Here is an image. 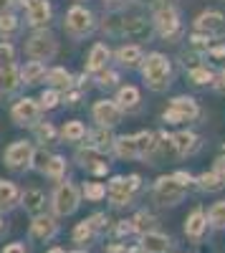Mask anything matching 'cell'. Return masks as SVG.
Listing matches in <instances>:
<instances>
[{
  "instance_id": "obj_57",
  "label": "cell",
  "mask_w": 225,
  "mask_h": 253,
  "mask_svg": "<svg viewBox=\"0 0 225 253\" xmlns=\"http://www.w3.org/2000/svg\"><path fill=\"white\" fill-rule=\"evenodd\" d=\"M0 230H3V218H0Z\"/></svg>"
},
{
  "instance_id": "obj_40",
  "label": "cell",
  "mask_w": 225,
  "mask_h": 253,
  "mask_svg": "<svg viewBox=\"0 0 225 253\" xmlns=\"http://www.w3.org/2000/svg\"><path fill=\"white\" fill-rule=\"evenodd\" d=\"M58 101H61L58 89H48L40 94V109H53V107H58Z\"/></svg>"
},
{
  "instance_id": "obj_20",
  "label": "cell",
  "mask_w": 225,
  "mask_h": 253,
  "mask_svg": "<svg viewBox=\"0 0 225 253\" xmlns=\"http://www.w3.org/2000/svg\"><path fill=\"white\" fill-rule=\"evenodd\" d=\"M20 200H23V208L28 210L31 215H40L43 208H46V198H43V193H40L38 187H28L26 193L20 195Z\"/></svg>"
},
{
  "instance_id": "obj_12",
  "label": "cell",
  "mask_w": 225,
  "mask_h": 253,
  "mask_svg": "<svg viewBox=\"0 0 225 253\" xmlns=\"http://www.w3.org/2000/svg\"><path fill=\"white\" fill-rule=\"evenodd\" d=\"M31 157H33V147L28 142H13L5 150V165L10 170H23V167H28Z\"/></svg>"
},
{
  "instance_id": "obj_16",
  "label": "cell",
  "mask_w": 225,
  "mask_h": 253,
  "mask_svg": "<svg viewBox=\"0 0 225 253\" xmlns=\"http://www.w3.org/2000/svg\"><path fill=\"white\" fill-rule=\"evenodd\" d=\"M205 230H208V215H205V210L195 208L192 213L185 218V236L190 241H200L202 236H205Z\"/></svg>"
},
{
  "instance_id": "obj_5",
  "label": "cell",
  "mask_w": 225,
  "mask_h": 253,
  "mask_svg": "<svg viewBox=\"0 0 225 253\" xmlns=\"http://www.w3.org/2000/svg\"><path fill=\"white\" fill-rule=\"evenodd\" d=\"M152 195H154V200H157L159 205H177L182 198H185V187L177 185L172 175H170V177L165 175V177H159V180L154 182Z\"/></svg>"
},
{
  "instance_id": "obj_14",
  "label": "cell",
  "mask_w": 225,
  "mask_h": 253,
  "mask_svg": "<svg viewBox=\"0 0 225 253\" xmlns=\"http://www.w3.org/2000/svg\"><path fill=\"white\" fill-rule=\"evenodd\" d=\"M56 233H58V223H56V218H51V215H33V223H31V236L33 238H38V241H51V238H56Z\"/></svg>"
},
{
  "instance_id": "obj_28",
  "label": "cell",
  "mask_w": 225,
  "mask_h": 253,
  "mask_svg": "<svg viewBox=\"0 0 225 253\" xmlns=\"http://www.w3.org/2000/svg\"><path fill=\"white\" fill-rule=\"evenodd\" d=\"M114 101L119 104L121 112H124V109H134L137 104H139V91H137V86H121Z\"/></svg>"
},
{
  "instance_id": "obj_39",
  "label": "cell",
  "mask_w": 225,
  "mask_h": 253,
  "mask_svg": "<svg viewBox=\"0 0 225 253\" xmlns=\"http://www.w3.org/2000/svg\"><path fill=\"white\" fill-rule=\"evenodd\" d=\"M18 28V18L13 13H5V15H0V36H13Z\"/></svg>"
},
{
  "instance_id": "obj_50",
  "label": "cell",
  "mask_w": 225,
  "mask_h": 253,
  "mask_svg": "<svg viewBox=\"0 0 225 253\" xmlns=\"http://www.w3.org/2000/svg\"><path fill=\"white\" fill-rule=\"evenodd\" d=\"M3 253H28V251H26L23 243H10V246L3 248Z\"/></svg>"
},
{
  "instance_id": "obj_13",
  "label": "cell",
  "mask_w": 225,
  "mask_h": 253,
  "mask_svg": "<svg viewBox=\"0 0 225 253\" xmlns=\"http://www.w3.org/2000/svg\"><path fill=\"white\" fill-rule=\"evenodd\" d=\"M26 15L31 26H46L51 20V3L48 0H23Z\"/></svg>"
},
{
  "instance_id": "obj_24",
  "label": "cell",
  "mask_w": 225,
  "mask_h": 253,
  "mask_svg": "<svg viewBox=\"0 0 225 253\" xmlns=\"http://www.w3.org/2000/svg\"><path fill=\"white\" fill-rule=\"evenodd\" d=\"M134 139H137V152H139V157H152V155L157 152V134H152V132H139V134H134Z\"/></svg>"
},
{
  "instance_id": "obj_23",
  "label": "cell",
  "mask_w": 225,
  "mask_h": 253,
  "mask_svg": "<svg viewBox=\"0 0 225 253\" xmlns=\"http://www.w3.org/2000/svg\"><path fill=\"white\" fill-rule=\"evenodd\" d=\"M116 61L121 63V66H137V63H142L145 61V53H142V48L139 46H121L119 51H116Z\"/></svg>"
},
{
  "instance_id": "obj_42",
  "label": "cell",
  "mask_w": 225,
  "mask_h": 253,
  "mask_svg": "<svg viewBox=\"0 0 225 253\" xmlns=\"http://www.w3.org/2000/svg\"><path fill=\"white\" fill-rule=\"evenodd\" d=\"M13 61H15V48L10 43H0V66H13Z\"/></svg>"
},
{
  "instance_id": "obj_2",
  "label": "cell",
  "mask_w": 225,
  "mask_h": 253,
  "mask_svg": "<svg viewBox=\"0 0 225 253\" xmlns=\"http://www.w3.org/2000/svg\"><path fill=\"white\" fill-rule=\"evenodd\" d=\"M139 185H142L139 175H129V177L116 175V177H112L109 185H107V198H109L112 205L124 208V205L132 203V198H134V193L139 190Z\"/></svg>"
},
{
  "instance_id": "obj_4",
  "label": "cell",
  "mask_w": 225,
  "mask_h": 253,
  "mask_svg": "<svg viewBox=\"0 0 225 253\" xmlns=\"http://www.w3.org/2000/svg\"><path fill=\"white\" fill-rule=\"evenodd\" d=\"M56 51H58L56 38H53L51 33H46V31H40V33L31 36L28 46H26V53H28L33 61H40V63L48 61V58H53V56H56Z\"/></svg>"
},
{
  "instance_id": "obj_33",
  "label": "cell",
  "mask_w": 225,
  "mask_h": 253,
  "mask_svg": "<svg viewBox=\"0 0 225 253\" xmlns=\"http://www.w3.org/2000/svg\"><path fill=\"white\" fill-rule=\"evenodd\" d=\"M43 175L51 177V180H61L66 175V160L64 157H51L48 165H46V170H43Z\"/></svg>"
},
{
  "instance_id": "obj_9",
  "label": "cell",
  "mask_w": 225,
  "mask_h": 253,
  "mask_svg": "<svg viewBox=\"0 0 225 253\" xmlns=\"http://www.w3.org/2000/svg\"><path fill=\"white\" fill-rule=\"evenodd\" d=\"M78 208V190L71 182H61L53 193V210L56 215H71Z\"/></svg>"
},
{
  "instance_id": "obj_32",
  "label": "cell",
  "mask_w": 225,
  "mask_h": 253,
  "mask_svg": "<svg viewBox=\"0 0 225 253\" xmlns=\"http://www.w3.org/2000/svg\"><path fill=\"white\" fill-rule=\"evenodd\" d=\"M91 147H96V150H101V152H107L109 147H114V137H112V132L107 129V126H99L96 132H91Z\"/></svg>"
},
{
  "instance_id": "obj_45",
  "label": "cell",
  "mask_w": 225,
  "mask_h": 253,
  "mask_svg": "<svg viewBox=\"0 0 225 253\" xmlns=\"http://www.w3.org/2000/svg\"><path fill=\"white\" fill-rule=\"evenodd\" d=\"M172 177H175V182H177V185H182L185 190L195 182V177H192L190 172H185V170H177V172H172Z\"/></svg>"
},
{
  "instance_id": "obj_35",
  "label": "cell",
  "mask_w": 225,
  "mask_h": 253,
  "mask_svg": "<svg viewBox=\"0 0 225 253\" xmlns=\"http://www.w3.org/2000/svg\"><path fill=\"white\" fill-rule=\"evenodd\" d=\"M132 223H134V233H147V230H154V215L152 213H137L134 218H132Z\"/></svg>"
},
{
  "instance_id": "obj_26",
  "label": "cell",
  "mask_w": 225,
  "mask_h": 253,
  "mask_svg": "<svg viewBox=\"0 0 225 253\" xmlns=\"http://www.w3.org/2000/svg\"><path fill=\"white\" fill-rule=\"evenodd\" d=\"M114 150H116V155H119L121 160H134V157H139V152H137V139H134V137H119V139H114Z\"/></svg>"
},
{
  "instance_id": "obj_56",
  "label": "cell",
  "mask_w": 225,
  "mask_h": 253,
  "mask_svg": "<svg viewBox=\"0 0 225 253\" xmlns=\"http://www.w3.org/2000/svg\"><path fill=\"white\" fill-rule=\"evenodd\" d=\"M71 253H86V251H71Z\"/></svg>"
},
{
  "instance_id": "obj_31",
  "label": "cell",
  "mask_w": 225,
  "mask_h": 253,
  "mask_svg": "<svg viewBox=\"0 0 225 253\" xmlns=\"http://www.w3.org/2000/svg\"><path fill=\"white\" fill-rule=\"evenodd\" d=\"M205 215H208V223H210L213 228L223 230V228H225V200L213 203V205H210V210H208Z\"/></svg>"
},
{
  "instance_id": "obj_37",
  "label": "cell",
  "mask_w": 225,
  "mask_h": 253,
  "mask_svg": "<svg viewBox=\"0 0 225 253\" xmlns=\"http://www.w3.org/2000/svg\"><path fill=\"white\" fill-rule=\"evenodd\" d=\"M190 81L197 84V86H205V84L210 86V84H213V71L205 69V66H192L190 69Z\"/></svg>"
},
{
  "instance_id": "obj_18",
  "label": "cell",
  "mask_w": 225,
  "mask_h": 253,
  "mask_svg": "<svg viewBox=\"0 0 225 253\" xmlns=\"http://www.w3.org/2000/svg\"><path fill=\"white\" fill-rule=\"evenodd\" d=\"M172 147H175V152L180 157H190V155H195L200 150V139H197V134L185 129V132L172 134Z\"/></svg>"
},
{
  "instance_id": "obj_51",
  "label": "cell",
  "mask_w": 225,
  "mask_h": 253,
  "mask_svg": "<svg viewBox=\"0 0 225 253\" xmlns=\"http://www.w3.org/2000/svg\"><path fill=\"white\" fill-rule=\"evenodd\" d=\"M208 53H210L213 58H225V43H223V46H213V48H208Z\"/></svg>"
},
{
  "instance_id": "obj_58",
  "label": "cell",
  "mask_w": 225,
  "mask_h": 253,
  "mask_svg": "<svg viewBox=\"0 0 225 253\" xmlns=\"http://www.w3.org/2000/svg\"><path fill=\"white\" fill-rule=\"evenodd\" d=\"M165 3H167V0H165Z\"/></svg>"
},
{
  "instance_id": "obj_27",
  "label": "cell",
  "mask_w": 225,
  "mask_h": 253,
  "mask_svg": "<svg viewBox=\"0 0 225 253\" xmlns=\"http://www.w3.org/2000/svg\"><path fill=\"white\" fill-rule=\"evenodd\" d=\"M46 81L51 84L53 89H71L74 86V76L66 71V69H53V71H48L46 74Z\"/></svg>"
},
{
  "instance_id": "obj_47",
  "label": "cell",
  "mask_w": 225,
  "mask_h": 253,
  "mask_svg": "<svg viewBox=\"0 0 225 253\" xmlns=\"http://www.w3.org/2000/svg\"><path fill=\"white\" fill-rule=\"evenodd\" d=\"M134 233V223L132 220H119L116 223V236L124 238V236H132Z\"/></svg>"
},
{
  "instance_id": "obj_54",
  "label": "cell",
  "mask_w": 225,
  "mask_h": 253,
  "mask_svg": "<svg viewBox=\"0 0 225 253\" xmlns=\"http://www.w3.org/2000/svg\"><path fill=\"white\" fill-rule=\"evenodd\" d=\"M127 253H147V251H145V248H142V246H137V248H129Z\"/></svg>"
},
{
  "instance_id": "obj_3",
  "label": "cell",
  "mask_w": 225,
  "mask_h": 253,
  "mask_svg": "<svg viewBox=\"0 0 225 253\" xmlns=\"http://www.w3.org/2000/svg\"><path fill=\"white\" fill-rule=\"evenodd\" d=\"M200 117V107L192 96H175L170 109H165L162 119L167 124H180V122H195Z\"/></svg>"
},
{
  "instance_id": "obj_29",
  "label": "cell",
  "mask_w": 225,
  "mask_h": 253,
  "mask_svg": "<svg viewBox=\"0 0 225 253\" xmlns=\"http://www.w3.org/2000/svg\"><path fill=\"white\" fill-rule=\"evenodd\" d=\"M195 182H197V187L202 190V193H218V190H223L225 187V182L210 170V172H202L200 177H195Z\"/></svg>"
},
{
  "instance_id": "obj_10",
  "label": "cell",
  "mask_w": 225,
  "mask_h": 253,
  "mask_svg": "<svg viewBox=\"0 0 225 253\" xmlns=\"http://www.w3.org/2000/svg\"><path fill=\"white\" fill-rule=\"evenodd\" d=\"M195 31L205 36H225V15L220 10H202L195 18Z\"/></svg>"
},
{
  "instance_id": "obj_1",
  "label": "cell",
  "mask_w": 225,
  "mask_h": 253,
  "mask_svg": "<svg viewBox=\"0 0 225 253\" xmlns=\"http://www.w3.org/2000/svg\"><path fill=\"white\" fill-rule=\"evenodd\" d=\"M142 76H145V84L152 91H165L172 79V66H170L167 56L150 53L145 58V63H142Z\"/></svg>"
},
{
  "instance_id": "obj_36",
  "label": "cell",
  "mask_w": 225,
  "mask_h": 253,
  "mask_svg": "<svg viewBox=\"0 0 225 253\" xmlns=\"http://www.w3.org/2000/svg\"><path fill=\"white\" fill-rule=\"evenodd\" d=\"M121 31H124L127 36H145L147 23L142 18H129V20H121Z\"/></svg>"
},
{
  "instance_id": "obj_25",
  "label": "cell",
  "mask_w": 225,
  "mask_h": 253,
  "mask_svg": "<svg viewBox=\"0 0 225 253\" xmlns=\"http://www.w3.org/2000/svg\"><path fill=\"white\" fill-rule=\"evenodd\" d=\"M43 76H46V66L40 61H31L20 69V81H26V84H38Z\"/></svg>"
},
{
  "instance_id": "obj_11",
  "label": "cell",
  "mask_w": 225,
  "mask_h": 253,
  "mask_svg": "<svg viewBox=\"0 0 225 253\" xmlns=\"http://www.w3.org/2000/svg\"><path fill=\"white\" fill-rule=\"evenodd\" d=\"M94 119L99 122V126H107V129H112V126H116L121 122V109L116 101H109V99H101L94 104Z\"/></svg>"
},
{
  "instance_id": "obj_49",
  "label": "cell",
  "mask_w": 225,
  "mask_h": 253,
  "mask_svg": "<svg viewBox=\"0 0 225 253\" xmlns=\"http://www.w3.org/2000/svg\"><path fill=\"white\" fill-rule=\"evenodd\" d=\"M213 172H215V175H218V177H220V180L225 182V157H218V160H215V167H213Z\"/></svg>"
},
{
  "instance_id": "obj_21",
  "label": "cell",
  "mask_w": 225,
  "mask_h": 253,
  "mask_svg": "<svg viewBox=\"0 0 225 253\" xmlns=\"http://www.w3.org/2000/svg\"><path fill=\"white\" fill-rule=\"evenodd\" d=\"M20 203V190L10 180H0V210H10Z\"/></svg>"
},
{
  "instance_id": "obj_6",
  "label": "cell",
  "mask_w": 225,
  "mask_h": 253,
  "mask_svg": "<svg viewBox=\"0 0 225 253\" xmlns=\"http://www.w3.org/2000/svg\"><path fill=\"white\" fill-rule=\"evenodd\" d=\"M66 31L74 38H84L86 33H91L94 31V15H91V10L81 8V5H74L66 13Z\"/></svg>"
},
{
  "instance_id": "obj_22",
  "label": "cell",
  "mask_w": 225,
  "mask_h": 253,
  "mask_svg": "<svg viewBox=\"0 0 225 253\" xmlns=\"http://www.w3.org/2000/svg\"><path fill=\"white\" fill-rule=\"evenodd\" d=\"M20 84V71L15 66H0V96L13 94Z\"/></svg>"
},
{
  "instance_id": "obj_43",
  "label": "cell",
  "mask_w": 225,
  "mask_h": 253,
  "mask_svg": "<svg viewBox=\"0 0 225 253\" xmlns=\"http://www.w3.org/2000/svg\"><path fill=\"white\" fill-rule=\"evenodd\" d=\"M86 223L91 225L94 233H99V230H104L109 225V218H107V213H94L91 218H86Z\"/></svg>"
},
{
  "instance_id": "obj_19",
  "label": "cell",
  "mask_w": 225,
  "mask_h": 253,
  "mask_svg": "<svg viewBox=\"0 0 225 253\" xmlns=\"http://www.w3.org/2000/svg\"><path fill=\"white\" fill-rule=\"evenodd\" d=\"M107 61H109V48L104 43H94L91 46V53L86 58V71L89 74H99L107 69Z\"/></svg>"
},
{
  "instance_id": "obj_30",
  "label": "cell",
  "mask_w": 225,
  "mask_h": 253,
  "mask_svg": "<svg viewBox=\"0 0 225 253\" xmlns=\"http://www.w3.org/2000/svg\"><path fill=\"white\" fill-rule=\"evenodd\" d=\"M61 137H64L66 142H81L86 137V126L81 122H66L64 129H61Z\"/></svg>"
},
{
  "instance_id": "obj_7",
  "label": "cell",
  "mask_w": 225,
  "mask_h": 253,
  "mask_svg": "<svg viewBox=\"0 0 225 253\" xmlns=\"http://www.w3.org/2000/svg\"><path fill=\"white\" fill-rule=\"evenodd\" d=\"M154 26H157V33L162 36V38H177L180 36V15H177V10L172 8V5H159L157 8V13H154Z\"/></svg>"
},
{
  "instance_id": "obj_52",
  "label": "cell",
  "mask_w": 225,
  "mask_h": 253,
  "mask_svg": "<svg viewBox=\"0 0 225 253\" xmlns=\"http://www.w3.org/2000/svg\"><path fill=\"white\" fill-rule=\"evenodd\" d=\"M107 8H112V10H116V8H121V5H127V0H101Z\"/></svg>"
},
{
  "instance_id": "obj_55",
  "label": "cell",
  "mask_w": 225,
  "mask_h": 253,
  "mask_svg": "<svg viewBox=\"0 0 225 253\" xmlns=\"http://www.w3.org/2000/svg\"><path fill=\"white\" fill-rule=\"evenodd\" d=\"M46 253H64V248H58V246H56V248H51V251H46Z\"/></svg>"
},
{
  "instance_id": "obj_46",
  "label": "cell",
  "mask_w": 225,
  "mask_h": 253,
  "mask_svg": "<svg viewBox=\"0 0 225 253\" xmlns=\"http://www.w3.org/2000/svg\"><path fill=\"white\" fill-rule=\"evenodd\" d=\"M96 81H99V86H104V89H107V86H114V84L119 81V76H116L114 71H104V74L99 71V79H96Z\"/></svg>"
},
{
  "instance_id": "obj_41",
  "label": "cell",
  "mask_w": 225,
  "mask_h": 253,
  "mask_svg": "<svg viewBox=\"0 0 225 253\" xmlns=\"http://www.w3.org/2000/svg\"><path fill=\"white\" fill-rule=\"evenodd\" d=\"M36 137H38L40 142H53V139H56V129H53V124H48V122L38 124V126H36Z\"/></svg>"
},
{
  "instance_id": "obj_17",
  "label": "cell",
  "mask_w": 225,
  "mask_h": 253,
  "mask_svg": "<svg viewBox=\"0 0 225 253\" xmlns=\"http://www.w3.org/2000/svg\"><path fill=\"white\" fill-rule=\"evenodd\" d=\"M142 248L147 253H167L172 248V238L159 233V230H147V233H142Z\"/></svg>"
},
{
  "instance_id": "obj_44",
  "label": "cell",
  "mask_w": 225,
  "mask_h": 253,
  "mask_svg": "<svg viewBox=\"0 0 225 253\" xmlns=\"http://www.w3.org/2000/svg\"><path fill=\"white\" fill-rule=\"evenodd\" d=\"M48 160H51V155H48V152H43V150H33V157H31V162H33V167H36V170H40V172H43V170H46V165H48Z\"/></svg>"
},
{
  "instance_id": "obj_38",
  "label": "cell",
  "mask_w": 225,
  "mask_h": 253,
  "mask_svg": "<svg viewBox=\"0 0 225 253\" xmlns=\"http://www.w3.org/2000/svg\"><path fill=\"white\" fill-rule=\"evenodd\" d=\"M94 236H96V233L91 230V225H89L86 220H81V223L74 228V243H81V246H84V243H89Z\"/></svg>"
},
{
  "instance_id": "obj_8",
  "label": "cell",
  "mask_w": 225,
  "mask_h": 253,
  "mask_svg": "<svg viewBox=\"0 0 225 253\" xmlns=\"http://www.w3.org/2000/svg\"><path fill=\"white\" fill-rule=\"evenodd\" d=\"M76 160H78V165L81 167H86L89 172H94V175H107L109 172V157H107V152H101V150H96V147H81V150L76 152Z\"/></svg>"
},
{
  "instance_id": "obj_15",
  "label": "cell",
  "mask_w": 225,
  "mask_h": 253,
  "mask_svg": "<svg viewBox=\"0 0 225 253\" xmlns=\"http://www.w3.org/2000/svg\"><path fill=\"white\" fill-rule=\"evenodd\" d=\"M13 119L18 124H36L40 119V104L33 99H20L13 107Z\"/></svg>"
},
{
  "instance_id": "obj_48",
  "label": "cell",
  "mask_w": 225,
  "mask_h": 253,
  "mask_svg": "<svg viewBox=\"0 0 225 253\" xmlns=\"http://www.w3.org/2000/svg\"><path fill=\"white\" fill-rule=\"evenodd\" d=\"M213 89H218V91H223L225 89V69H220L218 74H213V84H210Z\"/></svg>"
},
{
  "instance_id": "obj_34",
  "label": "cell",
  "mask_w": 225,
  "mask_h": 253,
  "mask_svg": "<svg viewBox=\"0 0 225 253\" xmlns=\"http://www.w3.org/2000/svg\"><path fill=\"white\" fill-rule=\"evenodd\" d=\"M81 193H84V198H86V200L99 203V200H104V198H107V187L101 185V182H84Z\"/></svg>"
},
{
  "instance_id": "obj_53",
  "label": "cell",
  "mask_w": 225,
  "mask_h": 253,
  "mask_svg": "<svg viewBox=\"0 0 225 253\" xmlns=\"http://www.w3.org/2000/svg\"><path fill=\"white\" fill-rule=\"evenodd\" d=\"M13 10V0H0V15H5Z\"/></svg>"
}]
</instances>
